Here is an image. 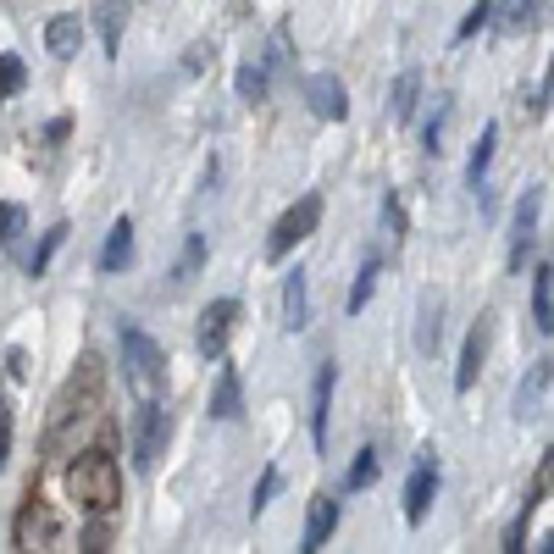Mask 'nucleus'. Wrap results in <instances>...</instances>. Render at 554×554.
Wrapping results in <instances>:
<instances>
[{
  "mask_svg": "<svg viewBox=\"0 0 554 554\" xmlns=\"http://www.w3.org/2000/svg\"><path fill=\"white\" fill-rule=\"evenodd\" d=\"M95 410H100V361H95V355H84L78 372L67 377V388L56 394V405H50V427H45V449H50V455L67 449L73 427L95 422Z\"/></svg>",
  "mask_w": 554,
  "mask_h": 554,
  "instance_id": "f257e3e1",
  "label": "nucleus"
},
{
  "mask_svg": "<svg viewBox=\"0 0 554 554\" xmlns=\"http://www.w3.org/2000/svg\"><path fill=\"white\" fill-rule=\"evenodd\" d=\"M67 494L78 499V510L89 516H111L122 505V471L106 449H84V455L67 466Z\"/></svg>",
  "mask_w": 554,
  "mask_h": 554,
  "instance_id": "f03ea898",
  "label": "nucleus"
},
{
  "mask_svg": "<svg viewBox=\"0 0 554 554\" xmlns=\"http://www.w3.org/2000/svg\"><path fill=\"white\" fill-rule=\"evenodd\" d=\"M117 350H122V383L139 394V405H150V399L167 394V355H161V344L145 333V327L122 322Z\"/></svg>",
  "mask_w": 554,
  "mask_h": 554,
  "instance_id": "7ed1b4c3",
  "label": "nucleus"
},
{
  "mask_svg": "<svg viewBox=\"0 0 554 554\" xmlns=\"http://www.w3.org/2000/svg\"><path fill=\"white\" fill-rule=\"evenodd\" d=\"M316 222H322V194H305V200H294L289 211L272 222V233H266V255H272V261H283L289 250H300V244L316 233Z\"/></svg>",
  "mask_w": 554,
  "mask_h": 554,
  "instance_id": "20e7f679",
  "label": "nucleus"
},
{
  "mask_svg": "<svg viewBox=\"0 0 554 554\" xmlns=\"http://www.w3.org/2000/svg\"><path fill=\"white\" fill-rule=\"evenodd\" d=\"M167 438H172V416L161 410V399H150L145 416H139V438H133V466L156 471V460L167 455Z\"/></svg>",
  "mask_w": 554,
  "mask_h": 554,
  "instance_id": "39448f33",
  "label": "nucleus"
},
{
  "mask_svg": "<svg viewBox=\"0 0 554 554\" xmlns=\"http://www.w3.org/2000/svg\"><path fill=\"white\" fill-rule=\"evenodd\" d=\"M433 494H438V460H433V449H422L416 466H410V477H405V521H410V527H422V521H427Z\"/></svg>",
  "mask_w": 554,
  "mask_h": 554,
  "instance_id": "423d86ee",
  "label": "nucleus"
},
{
  "mask_svg": "<svg viewBox=\"0 0 554 554\" xmlns=\"http://www.w3.org/2000/svg\"><path fill=\"white\" fill-rule=\"evenodd\" d=\"M233 322H239V300H211L200 311V355L205 361H222V355H228Z\"/></svg>",
  "mask_w": 554,
  "mask_h": 554,
  "instance_id": "0eeeda50",
  "label": "nucleus"
},
{
  "mask_svg": "<svg viewBox=\"0 0 554 554\" xmlns=\"http://www.w3.org/2000/svg\"><path fill=\"white\" fill-rule=\"evenodd\" d=\"M488 344H494V316H477V327L460 344V366H455V394H471L482 377V361H488Z\"/></svg>",
  "mask_w": 554,
  "mask_h": 554,
  "instance_id": "6e6552de",
  "label": "nucleus"
},
{
  "mask_svg": "<svg viewBox=\"0 0 554 554\" xmlns=\"http://www.w3.org/2000/svg\"><path fill=\"white\" fill-rule=\"evenodd\" d=\"M538 217H543V194L527 189L516 205V228H510V272H521V266L532 261V244H538Z\"/></svg>",
  "mask_w": 554,
  "mask_h": 554,
  "instance_id": "1a4fd4ad",
  "label": "nucleus"
},
{
  "mask_svg": "<svg viewBox=\"0 0 554 554\" xmlns=\"http://www.w3.org/2000/svg\"><path fill=\"white\" fill-rule=\"evenodd\" d=\"M305 100H311V111L322 122H344V117H350V95H344V78H338V73L305 78Z\"/></svg>",
  "mask_w": 554,
  "mask_h": 554,
  "instance_id": "9d476101",
  "label": "nucleus"
},
{
  "mask_svg": "<svg viewBox=\"0 0 554 554\" xmlns=\"http://www.w3.org/2000/svg\"><path fill=\"white\" fill-rule=\"evenodd\" d=\"M333 383H338V366L322 361L311 383V444L316 449H327V427H333Z\"/></svg>",
  "mask_w": 554,
  "mask_h": 554,
  "instance_id": "9b49d317",
  "label": "nucleus"
},
{
  "mask_svg": "<svg viewBox=\"0 0 554 554\" xmlns=\"http://www.w3.org/2000/svg\"><path fill=\"white\" fill-rule=\"evenodd\" d=\"M50 538H56V516H50L39 499H28V505L17 510L12 543H17V549H50Z\"/></svg>",
  "mask_w": 554,
  "mask_h": 554,
  "instance_id": "f8f14e48",
  "label": "nucleus"
},
{
  "mask_svg": "<svg viewBox=\"0 0 554 554\" xmlns=\"http://www.w3.org/2000/svg\"><path fill=\"white\" fill-rule=\"evenodd\" d=\"M283 327H289V333H305V327H311V283H305V266L283 272Z\"/></svg>",
  "mask_w": 554,
  "mask_h": 554,
  "instance_id": "ddd939ff",
  "label": "nucleus"
},
{
  "mask_svg": "<svg viewBox=\"0 0 554 554\" xmlns=\"http://www.w3.org/2000/svg\"><path fill=\"white\" fill-rule=\"evenodd\" d=\"M549 383H554V355H543V361L516 383V422H532V416H538V405H543V394H549Z\"/></svg>",
  "mask_w": 554,
  "mask_h": 554,
  "instance_id": "4468645a",
  "label": "nucleus"
},
{
  "mask_svg": "<svg viewBox=\"0 0 554 554\" xmlns=\"http://www.w3.org/2000/svg\"><path fill=\"white\" fill-rule=\"evenodd\" d=\"M333 527H338V499H333V494H316V499H311V516H305V538H300V549H305V554H316L327 538H333Z\"/></svg>",
  "mask_w": 554,
  "mask_h": 554,
  "instance_id": "2eb2a0df",
  "label": "nucleus"
},
{
  "mask_svg": "<svg viewBox=\"0 0 554 554\" xmlns=\"http://www.w3.org/2000/svg\"><path fill=\"white\" fill-rule=\"evenodd\" d=\"M211 416H217V422H239V416H244L239 366H222V372H217V388H211Z\"/></svg>",
  "mask_w": 554,
  "mask_h": 554,
  "instance_id": "dca6fc26",
  "label": "nucleus"
},
{
  "mask_svg": "<svg viewBox=\"0 0 554 554\" xmlns=\"http://www.w3.org/2000/svg\"><path fill=\"white\" fill-rule=\"evenodd\" d=\"M78 45H84V23H78V12H61V17H50V23H45V50L56 61H73Z\"/></svg>",
  "mask_w": 554,
  "mask_h": 554,
  "instance_id": "f3484780",
  "label": "nucleus"
},
{
  "mask_svg": "<svg viewBox=\"0 0 554 554\" xmlns=\"http://www.w3.org/2000/svg\"><path fill=\"white\" fill-rule=\"evenodd\" d=\"M128 261H133V222L117 217L106 233V250H100V272H122Z\"/></svg>",
  "mask_w": 554,
  "mask_h": 554,
  "instance_id": "a211bd4d",
  "label": "nucleus"
},
{
  "mask_svg": "<svg viewBox=\"0 0 554 554\" xmlns=\"http://www.w3.org/2000/svg\"><path fill=\"white\" fill-rule=\"evenodd\" d=\"M416 100H422V73L410 67V73H399V78H394V89H388V122H410Z\"/></svg>",
  "mask_w": 554,
  "mask_h": 554,
  "instance_id": "6ab92c4d",
  "label": "nucleus"
},
{
  "mask_svg": "<svg viewBox=\"0 0 554 554\" xmlns=\"http://www.w3.org/2000/svg\"><path fill=\"white\" fill-rule=\"evenodd\" d=\"M532 322H538V333H554V266L532 272Z\"/></svg>",
  "mask_w": 554,
  "mask_h": 554,
  "instance_id": "aec40b11",
  "label": "nucleus"
},
{
  "mask_svg": "<svg viewBox=\"0 0 554 554\" xmlns=\"http://www.w3.org/2000/svg\"><path fill=\"white\" fill-rule=\"evenodd\" d=\"M494 145H499V128L488 122V128H482V139L471 145V161H466V183H471V189H482V183H488V167H494Z\"/></svg>",
  "mask_w": 554,
  "mask_h": 554,
  "instance_id": "412c9836",
  "label": "nucleus"
},
{
  "mask_svg": "<svg viewBox=\"0 0 554 554\" xmlns=\"http://www.w3.org/2000/svg\"><path fill=\"white\" fill-rule=\"evenodd\" d=\"M532 17H538V0H499V6H494L499 34H527Z\"/></svg>",
  "mask_w": 554,
  "mask_h": 554,
  "instance_id": "4be33fe9",
  "label": "nucleus"
},
{
  "mask_svg": "<svg viewBox=\"0 0 554 554\" xmlns=\"http://www.w3.org/2000/svg\"><path fill=\"white\" fill-rule=\"evenodd\" d=\"M377 466H383V455H377L372 444L355 449V466H350V477H344V494H361V488H372V482H377Z\"/></svg>",
  "mask_w": 554,
  "mask_h": 554,
  "instance_id": "5701e85b",
  "label": "nucleus"
},
{
  "mask_svg": "<svg viewBox=\"0 0 554 554\" xmlns=\"http://www.w3.org/2000/svg\"><path fill=\"white\" fill-rule=\"evenodd\" d=\"M438 311H444V300H422V327H416V350L422 355H433L438 350V338H444V322H438Z\"/></svg>",
  "mask_w": 554,
  "mask_h": 554,
  "instance_id": "b1692460",
  "label": "nucleus"
},
{
  "mask_svg": "<svg viewBox=\"0 0 554 554\" xmlns=\"http://www.w3.org/2000/svg\"><path fill=\"white\" fill-rule=\"evenodd\" d=\"M377 277H383V261H366L361 272H355V289H350V316H361V311H366V300H372V289H377Z\"/></svg>",
  "mask_w": 554,
  "mask_h": 554,
  "instance_id": "393cba45",
  "label": "nucleus"
},
{
  "mask_svg": "<svg viewBox=\"0 0 554 554\" xmlns=\"http://www.w3.org/2000/svg\"><path fill=\"white\" fill-rule=\"evenodd\" d=\"M383 233H388V244H394V250L405 244V205H399L394 189L383 194Z\"/></svg>",
  "mask_w": 554,
  "mask_h": 554,
  "instance_id": "a878e982",
  "label": "nucleus"
},
{
  "mask_svg": "<svg viewBox=\"0 0 554 554\" xmlns=\"http://www.w3.org/2000/svg\"><path fill=\"white\" fill-rule=\"evenodd\" d=\"M266 84H272V78H266L261 61H244L239 67V100H266Z\"/></svg>",
  "mask_w": 554,
  "mask_h": 554,
  "instance_id": "bb28decb",
  "label": "nucleus"
},
{
  "mask_svg": "<svg viewBox=\"0 0 554 554\" xmlns=\"http://www.w3.org/2000/svg\"><path fill=\"white\" fill-rule=\"evenodd\" d=\"M205 266V239L200 233H189V244H183V261H178V272H172V283H194V272Z\"/></svg>",
  "mask_w": 554,
  "mask_h": 554,
  "instance_id": "cd10ccee",
  "label": "nucleus"
},
{
  "mask_svg": "<svg viewBox=\"0 0 554 554\" xmlns=\"http://www.w3.org/2000/svg\"><path fill=\"white\" fill-rule=\"evenodd\" d=\"M23 84H28V67H23V56H0V100H12Z\"/></svg>",
  "mask_w": 554,
  "mask_h": 554,
  "instance_id": "c85d7f7f",
  "label": "nucleus"
},
{
  "mask_svg": "<svg viewBox=\"0 0 554 554\" xmlns=\"http://www.w3.org/2000/svg\"><path fill=\"white\" fill-rule=\"evenodd\" d=\"M494 23V0H471V12L460 17V28H455V39H471L477 28H488Z\"/></svg>",
  "mask_w": 554,
  "mask_h": 554,
  "instance_id": "c756f323",
  "label": "nucleus"
},
{
  "mask_svg": "<svg viewBox=\"0 0 554 554\" xmlns=\"http://www.w3.org/2000/svg\"><path fill=\"white\" fill-rule=\"evenodd\" d=\"M28 228V217H23V205H0V250H12L17 244V233Z\"/></svg>",
  "mask_w": 554,
  "mask_h": 554,
  "instance_id": "7c9ffc66",
  "label": "nucleus"
},
{
  "mask_svg": "<svg viewBox=\"0 0 554 554\" xmlns=\"http://www.w3.org/2000/svg\"><path fill=\"white\" fill-rule=\"evenodd\" d=\"M277 482H283V471L277 466H266L261 471V482H255V499H250V516H261L266 505H272V494H277Z\"/></svg>",
  "mask_w": 554,
  "mask_h": 554,
  "instance_id": "2f4dec72",
  "label": "nucleus"
},
{
  "mask_svg": "<svg viewBox=\"0 0 554 554\" xmlns=\"http://www.w3.org/2000/svg\"><path fill=\"white\" fill-rule=\"evenodd\" d=\"M532 510H538V499H521V516L510 521V532H505V549L516 554L521 543H527V527H532Z\"/></svg>",
  "mask_w": 554,
  "mask_h": 554,
  "instance_id": "473e14b6",
  "label": "nucleus"
},
{
  "mask_svg": "<svg viewBox=\"0 0 554 554\" xmlns=\"http://www.w3.org/2000/svg\"><path fill=\"white\" fill-rule=\"evenodd\" d=\"M449 111H455V106H449V95H444V100H438V111H433V122H427V133H422L433 156H438V150H444V122H449Z\"/></svg>",
  "mask_w": 554,
  "mask_h": 554,
  "instance_id": "72a5a7b5",
  "label": "nucleus"
},
{
  "mask_svg": "<svg viewBox=\"0 0 554 554\" xmlns=\"http://www.w3.org/2000/svg\"><path fill=\"white\" fill-rule=\"evenodd\" d=\"M61 239H67V222H56V228L45 233V244H39V255H34V266H28V272H34V277L45 272V266H50V255L61 250Z\"/></svg>",
  "mask_w": 554,
  "mask_h": 554,
  "instance_id": "f704fd0d",
  "label": "nucleus"
},
{
  "mask_svg": "<svg viewBox=\"0 0 554 554\" xmlns=\"http://www.w3.org/2000/svg\"><path fill=\"white\" fill-rule=\"evenodd\" d=\"M554 494V449H543V460H538V477H532V499H549Z\"/></svg>",
  "mask_w": 554,
  "mask_h": 554,
  "instance_id": "c9c22d12",
  "label": "nucleus"
},
{
  "mask_svg": "<svg viewBox=\"0 0 554 554\" xmlns=\"http://www.w3.org/2000/svg\"><path fill=\"white\" fill-rule=\"evenodd\" d=\"M12 405H6V399H0V471H6V460H12Z\"/></svg>",
  "mask_w": 554,
  "mask_h": 554,
  "instance_id": "e433bc0d",
  "label": "nucleus"
},
{
  "mask_svg": "<svg viewBox=\"0 0 554 554\" xmlns=\"http://www.w3.org/2000/svg\"><path fill=\"white\" fill-rule=\"evenodd\" d=\"M100 23H106V50H117V6H100Z\"/></svg>",
  "mask_w": 554,
  "mask_h": 554,
  "instance_id": "4c0bfd02",
  "label": "nucleus"
},
{
  "mask_svg": "<svg viewBox=\"0 0 554 554\" xmlns=\"http://www.w3.org/2000/svg\"><path fill=\"white\" fill-rule=\"evenodd\" d=\"M6 366H12V377H17V383L28 377V355H23V350H12V361H6Z\"/></svg>",
  "mask_w": 554,
  "mask_h": 554,
  "instance_id": "58836bf2",
  "label": "nucleus"
},
{
  "mask_svg": "<svg viewBox=\"0 0 554 554\" xmlns=\"http://www.w3.org/2000/svg\"><path fill=\"white\" fill-rule=\"evenodd\" d=\"M183 67H189V73H200V67H205V45H194L189 56H183Z\"/></svg>",
  "mask_w": 554,
  "mask_h": 554,
  "instance_id": "ea45409f",
  "label": "nucleus"
},
{
  "mask_svg": "<svg viewBox=\"0 0 554 554\" xmlns=\"http://www.w3.org/2000/svg\"><path fill=\"white\" fill-rule=\"evenodd\" d=\"M543 106H554V61H549V73H543Z\"/></svg>",
  "mask_w": 554,
  "mask_h": 554,
  "instance_id": "a19ab883",
  "label": "nucleus"
},
{
  "mask_svg": "<svg viewBox=\"0 0 554 554\" xmlns=\"http://www.w3.org/2000/svg\"><path fill=\"white\" fill-rule=\"evenodd\" d=\"M538 549H543V554H554V532H543V538H538Z\"/></svg>",
  "mask_w": 554,
  "mask_h": 554,
  "instance_id": "79ce46f5",
  "label": "nucleus"
}]
</instances>
